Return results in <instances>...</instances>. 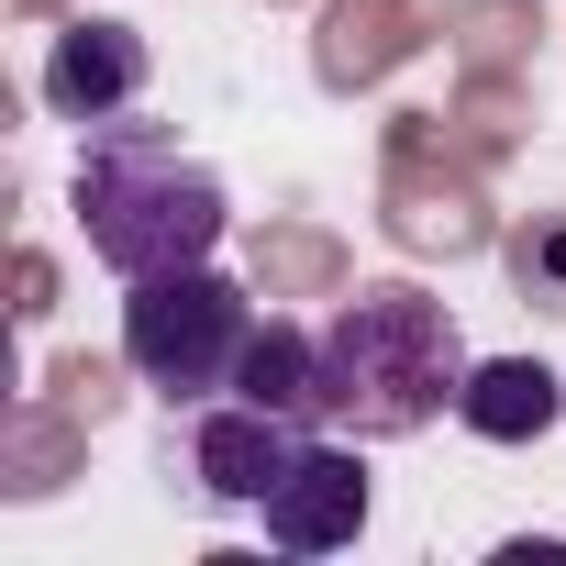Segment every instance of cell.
<instances>
[{
    "label": "cell",
    "mask_w": 566,
    "mask_h": 566,
    "mask_svg": "<svg viewBox=\"0 0 566 566\" xmlns=\"http://www.w3.org/2000/svg\"><path fill=\"white\" fill-rule=\"evenodd\" d=\"M467 389V334L444 301H422L411 277L389 290H356L323 323V400L356 433H422L444 400Z\"/></svg>",
    "instance_id": "1"
},
{
    "label": "cell",
    "mask_w": 566,
    "mask_h": 566,
    "mask_svg": "<svg viewBox=\"0 0 566 566\" xmlns=\"http://www.w3.org/2000/svg\"><path fill=\"white\" fill-rule=\"evenodd\" d=\"M78 222H90V255L101 266L167 277V266H200L222 244V178L189 167L156 123H112L78 156Z\"/></svg>",
    "instance_id": "2"
},
{
    "label": "cell",
    "mask_w": 566,
    "mask_h": 566,
    "mask_svg": "<svg viewBox=\"0 0 566 566\" xmlns=\"http://www.w3.org/2000/svg\"><path fill=\"white\" fill-rule=\"evenodd\" d=\"M244 334H255V312H244V290H233V277H211V266L134 277V301H123V356H134V367H145L178 411H200L211 389H233Z\"/></svg>",
    "instance_id": "3"
},
{
    "label": "cell",
    "mask_w": 566,
    "mask_h": 566,
    "mask_svg": "<svg viewBox=\"0 0 566 566\" xmlns=\"http://www.w3.org/2000/svg\"><path fill=\"white\" fill-rule=\"evenodd\" d=\"M489 167L444 134V112H400L389 123V189H378V222L400 255H478L489 244Z\"/></svg>",
    "instance_id": "4"
},
{
    "label": "cell",
    "mask_w": 566,
    "mask_h": 566,
    "mask_svg": "<svg viewBox=\"0 0 566 566\" xmlns=\"http://www.w3.org/2000/svg\"><path fill=\"white\" fill-rule=\"evenodd\" d=\"M301 444H312V422H290V411H255V400H233V411H189V489L200 500H266L277 478L301 467Z\"/></svg>",
    "instance_id": "5"
},
{
    "label": "cell",
    "mask_w": 566,
    "mask_h": 566,
    "mask_svg": "<svg viewBox=\"0 0 566 566\" xmlns=\"http://www.w3.org/2000/svg\"><path fill=\"white\" fill-rule=\"evenodd\" d=\"M255 511H266V544H277V555H334V544H356V522H367V467H356L345 444H301V467L277 478Z\"/></svg>",
    "instance_id": "6"
},
{
    "label": "cell",
    "mask_w": 566,
    "mask_h": 566,
    "mask_svg": "<svg viewBox=\"0 0 566 566\" xmlns=\"http://www.w3.org/2000/svg\"><path fill=\"white\" fill-rule=\"evenodd\" d=\"M444 12L433 0H323V34H312V67H323V90H378L422 34H433Z\"/></svg>",
    "instance_id": "7"
},
{
    "label": "cell",
    "mask_w": 566,
    "mask_h": 566,
    "mask_svg": "<svg viewBox=\"0 0 566 566\" xmlns=\"http://www.w3.org/2000/svg\"><path fill=\"white\" fill-rule=\"evenodd\" d=\"M134 90H145V34L78 12V23L56 34V56H45V101H56L67 123H112Z\"/></svg>",
    "instance_id": "8"
},
{
    "label": "cell",
    "mask_w": 566,
    "mask_h": 566,
    "mask_svg": "<svg viewBox=\"0 0 566 566\" xmlns=\"http://www.w3.org/2000/svg\"><path fill=\"white\" fill-rule=\"evenodd\" d=\"M455 411H467V433H489V444H533V433H555L566 389H555V367H533V356H500V367H467Z\"/></svg>",
    "instance_id": "9"
},
{
    "label": "cell",
    "mask_w": 566,
    "mask_h": 566,
    "mask_svg": "<svg viewBox=\"0 0 566 566\" xmlns=\"http://www.w3.org/2000/svg\"><path fill=\"white\" fill-rule=\"evenodd\" d=\"M78 444H90V422L67 400H12V422H0V489L12 500H56L78 478Z\"/></svg>",
    "instance_id": "10"
},
{
    "label": "cell",
    "mask_w": 566,
    "mask_h": 566,
    "mask_svg": "<svg viewBox=\"0 0 566 566\" xmlns=\"http://www.w3.org/2000/svg\"><path fill=\"white\" fill-rule=\"evenodd\" d=\"M233 400L290 411V422H323V411H334V400H323V345L290 334V323H255V334H244V367H233Z\"/></svg>",
    "instance_id": "11"
},
{
    "label": "cell",
    "mask_w": 566,
    "mask_h": 566,
    "mask_svg": "<svg viewBox=\"0 0 566 566\" xmlns=\"http://www.w3.org/2000/svg\"><path fill=\"white\" fill-rule=\"evenodd\" d=\"M345 244L323 233V222H266L255 233V290L266 301H345Z\"/></svg>",
    "instance_id": "12"
},
{
    "label": "cell",
    "mask_w": 566,
    "mask_h": 566,
    "mask_svg": "<svg viewBox=\"0 0 566 566\" xmlns=\"http://www.w3.org/2000/svg\"><path fill=\"white\" fill-rule=\"evenodd\" d=\"M522 123H533V90H522V78H489V67H467V90H455L444 134H455L478 167H500V156L522 145Z\"/></svg>",
    "instance_id": "13"
},
{
    "label": "cell",
    "mask_w": 566,
    "mask_h": 566,
    "mask_svg": "<svg viewBox=\"0 0 566 566\" xmlns=\"http://www.w3.org/2000/svg\"><path fill=\"white\" fill-rule=\"evenodd\" d=\"M444 34H455V56H467V67H489V78H511V67L533 56V34H544V12H533V0H455V12H444Z\"/></svg>",
    "instance_id": "14"
},
{
    "label": "cell",
    "mask_w": 566,
    "mask_h": 566,
    "mask_svg": "<svg viewBox=\"0 0 566 566\" xmlns=\"http://www.w3.org/2000/svg\"><path fill=\"white\" fill-rule=\"evenodd\" d=\"M511 290H522V312H566V211H522V233H511Z\"/></svg>",
    "instance_id": "15"
},
{
    "label": "cell",
    "mask_w": 566,
    "mask_h": 566,
    "mask_svg": "<svg viewBox=\"0 0 566 566\" xmlns=\"http://www.w3.org/2000/svg\"><path fill=\"white\" fill-rule=\"evenodd\" d=\"M45 400H67V411L101 433V422H112V400H123V378H112L101 356H56V367H45Z\"/></svg>",
    "instance_id": "16"
},
{
    "label": "cell",
    "mask_w": 566,
    "mask_h": 566,
    "mask_svg": "<svg viewBox=\"0 0 566 566\" xmlns=\"http://www.w3.org/2000/svg\"><path fill=\"white\" fill-rule=\"evenodd\" d=\"M12 312H23V323H45V312H56V266H45L34 244L12 255Z\"/></svg>",
    "instance_id": "17"
},
{
    "label": "cell",
    "mask_w": 566,
    "mask_h": 566,
    "mask_svg": "<svg viewBox=\"0 0 566 566\" xmlns=\"http://www.w3.org/2000/svg\"><path fill=\"white\" fill-rule=\"evenodd\" d=\"M12 12H23V23H45V12H67V0H12Z\"/></svg>",
    "instance_id": "18"
}]
</instances>
